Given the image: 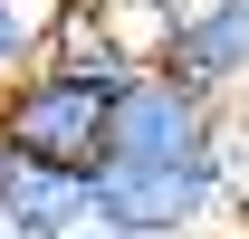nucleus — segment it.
Returning <instances> with one entry per match:
<instances>
[{
  "label": "nucleus",
  "mask_w": 249,
  "mask_h": 239,
  "mask_svg": "<svg viewBox=\"0 0 249 239\" xmlns=\"http://www.w3.org/2000/svg\"><path fill=\"white\" fill-rule=\"evenodd\" d=\"M0 144L29 153V163H58V172L96 182V163L115 144V96L87 86V77H67V67H29L19 86L0 96Z\"/></svg>",
  "instance_id": "f257e3e1"
},
{
  "label": "nucleus",
  "mask_w": 249,
  "mask_h": 239,
  "mask_svg": "<svg viewBox=\"0 0 249 239\" xmlns=\"http://www.w3.org/2000/svg\"><path fill=\"white\" fill-rule=\"evenodd\" d=\"M106 163H230L220 96H201L173 67H134L115 86V144H106Z\"/></svg>",
  "instance_id": "f03ea898"
},
{
  "label": "nucleus",
  "mask_w": 249,
  "mask_h": 239,
  "mask_svg": "<svg viewBox=\"0 0 249 239\" xmlns=\"http://www.w3.org/2000/svg\"><path fill=\"white\" fill-rule=\"evenodd\" d=\"M96 210L124 230H163V239H201L230 210V163H96Z\"/></svg>",
  "instance_id": "7ed1b4c3"
},
{
  "label": "nucleus",
  "mask_w": 249,
  "mask_h": 239,
  "mask_svg": "<svg viewBox=\"0 0 249 239\" xmlns=\"http://www.w3.org/2000/svg\"><path fill=\"white\" fill-rule=\"evenodd\" d=\"M163 67L192 77L201 96L249 86V0H182V19L163 38Z\"/></svg>",
  "instance_id": "20e7f679"
},
{
  "label": "nucleus",
  "mask_w": 249,
  "mask_h": 239,
  "mask_svg": "<svg viewBox=\"0 0 249 239\" xmlns=\"http://www.w3.org/2000/svg\"><path fill=\"white\" fill-rule=\"evenodd\" d=\"M87 201H96V191H87V172H58V163H29V153H10V144H0V210H19L38 239H48V230H67Z\"/></svg>",
  "instance_id": "39448f33"
},
{
  "label": "nucleus",
  "mask_w": 249,
  "mask_h": 239,
  "mask_svg": "<svg viewBox=\"0 0 249 239\" xmlns=\"http://www.w3.org/2000/svg\"><path fill=\"white\" fill-rule=\"evenodd\" d=\"M29 67H38V29H29V19H19V10H10V0H0V96L19 86Z\"/></svg>",
  "instance_id": "423d86ee"
},
{
  "label": "nucleus",
  "mask_w": 249,
  "mask_h": 239,
  "mask_svg": "<svg viewBox=\"0 0 249 239\" xmlns=\"http://www.w3.org/2000/svg\"><path fill=\"white\" fill-rule=\"evenodd\" d=\"M48 239H134V230H124V220H106V210H77V220H67V230H48Z\"/></svg>",
  "instance_id": "0eeeda50"
},
{
  "label": "nucleus",
  "mask_w": 249,
  "mask_h": 239,
  "mask_svg": "<svg viewBox=\"0 0 249 239\" xmlns=\"http://www.w3.org/2000/svg\"><path fill=\"white\" fill-rule=\"evenodd\" d=\"M0 239H38V230H29V220H19V210H0Z\"/></svg>",
  "instance_id": "6e6552de"
}]
</instances>
